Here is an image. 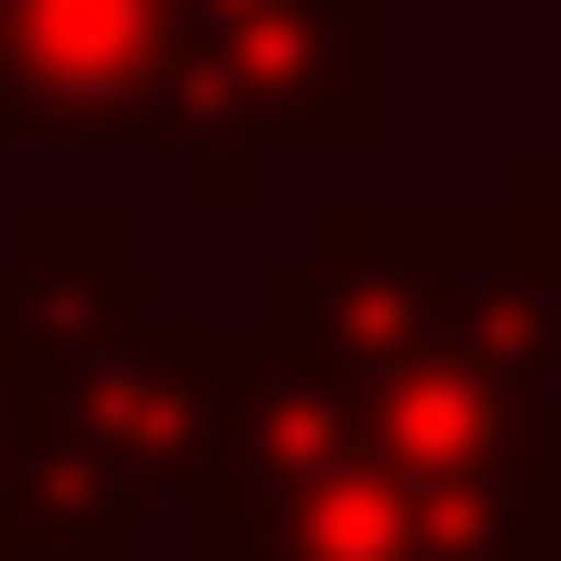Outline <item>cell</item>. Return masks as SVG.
Wrapping results in <instances>:
<instances>
[{
    "mask_svg": "<svg viewBox=\"0 0 561 561\" xmlns=\"http://www.w3.org/2000/svg\"><path fill=\"white\" fill-rule=\"evenodd\" d=\"M254 308L347 375L375 442L495 561H561V308L495 201H334L321 254L267 267Z\"/></svg>",
    "mask_w": 561,
    "mask_h": 561,
    "instance_id": "cell-1",
    "label": "cell"
},
{
    "mask_svg": "<svg viewBox=\"0 0 561 561\" xmlns=\"http://www.w3.org/2000/svg\"><path fill=\"white\" fill-rule=\"evenodd\" d=\"M134 267H148V228L121 201H41L0 254V347L27 362L54 455L121 561L148 548V495L201 481L215 455V334L148 321Z\"/></svg>",
    "mask_w": 561,
    "mask_h": 561,
    "instance_id": "cell-2",
    "label": "cell"
},
{
    "mask_svg": "<svg viewBox=\"0 0 561 561\" xmlns=\"http://www.w3.org/2000/svg\"><path fill=\"white\" fill-rule=\"evenodd\" d=\"M187 535L201 561H495L280 308L215 321V455L187 481Z\"/></svg>",
    "mask_w": 561,
    "mask_h": 561,
    "instance_id": "cell-3",
    "label": "cell"
},
{
    "mask_svg": "<svg viewBox=\"0 0 561 561\" xmlns=\"http://www.w3.org/2000/svg\"><path fill=\"white\" fill-rule=\"evenodd\" d=\"M161 161L215 215H254L267 161H375L388 148V0H174Z\"/></svg>",
    "mask_w": 561,
    "mask_h": 561,
    "instance_id": "cell-4",
    "label": "cell"
},
{
    "mask_svg": "<svg viewBox=\"0 0 561 561\" xmlns=\"http://www.w3.org/2000/svg\"><path fill=\"white\" fill-rule=\"evenodd\" d=\"M174 81V0H0V148H148Z\"/></svg>",
    "mask_w": 561,
    "mask_h": 561,
    "instance_id": "cell-5",
    "label": "cell"
},
{
    "mask_svg": "<svg viewBox=\"0 0 561 561\" xmlns=\"http://www.w3.org/2000/svg\"><path fill=\"white\" fill-rule=\"evenodd\" d=\"M0 561H121L81 508V481H67V455H54V414H41L14 347H0Z\"/></svg>",
    "mask_w": 561,
    "mask_h": 561,
    "instance_id": "cell-6",
    "label": "cell"
},
{
    "mask_svg": "<svg viewBox=\"0 0 561 561\" xmlns=\"http://www.w3.org/2000/svg\"><path fill=\"white\" fill-rule=\"evenodd\" d=\"M495 215H508L522 267L548 280V308H561V107H548V134H522V148L495 161Z\"/></svg>",
    "mask_w": 561,
    "mask_h": 561,
    "instance_id": "cell-7",
    "label": "cell"
}]
</instances>
